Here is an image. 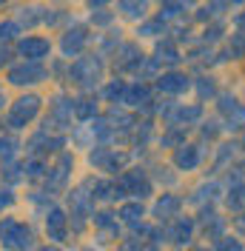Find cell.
Returning a JSON list of instances; mask_svg holds the SVG:
<instances>
[{"instance_id":"1","label":"cell","mask_w":245,"mask_h":251,"mask_svg":"<svg viewBox=\"0 0 245 251\" xmlns=\"http://www.w3.org/2000/svg\"><path fill=\"white\" fill-rule=\"evenodd\" d=\"M100 77H103V60H100V54H83L69 69V80L74 86H80V89H94L100 83Z\"/></svg>"},{"instance_id":"2","label":"cell","mask_w":245,"mask_h":251,"mask_svg":"<svg viewBox=\"0 0 245 251\" xmlns=\"http://www.w3.org/2000/svg\"><path fill=\"white\" fill-rule=\"evenodd\" d=\"M0 243L9 251H26L31 249L34 234H31V228L26 223H20L15 217H3L0 220Z\"/></svg>"},{"instance_id":"3","label":"cell","mask_w":245,"mask_h":251,"mask_svg":"<svg viewBox=\"0 0 245 251\" xmlns=\"http://www.w3.org/2000/svg\"><path fill=\"white\" fill-rule=\"evenodd\" d=\"M125 194L137 197V203L143 197L151 194V180H148V174L143 172V169H131V172H125L114 183V197H125Z\"/></svg>"},{"instance_id":"4","label":"cell","mask_w":245,"mask_h":251,"mask_svg":"<svg viewBox=\"0 0 245 251\" xmlns=\"http://www.w3.org/2000/svg\"><path fill=\"white\" fill-rule=\"evenodd\" d=\"M40 103L43 100L37 94H23L20 100H15L9 109V128H26L40 114Z\"/></svg>"},{"instance_id":"5","label":"cell","mask_w":245,"mask_h":251,"mask_svg":"<svg viewBox=\"0 0 245 251\" xmlns=\"http://www.w3.org/2000/svg\"><path fill=\"white\" fill-rule=\"evenodd\" d=\"M89 186L92 183H83L80 188H74L69 194V203H72V217H74V231H80L86 226V217L92 211V203H94V194H89Z\"/></svg>"},{"instance_id":"6","label":"cell","mask_w":245,"mask_h":251,"mask_svg":"<svg viewBox=\"0 0 245 251\" xmlns=\"http://www.w3.org/2000/svg\"><path fill=\"white\" fill-rule=\"evenodd\" d=\"M46 77L49 72L40 63H23V66H15L9 72V83H15V86H34V83H40Z\"/></svg>"},{"instance_id":"7","label":"cell","mask_w":245,"mask_h":251,"mask_svg":"<svg viewBox=\"0 0 245 251\" xmlns=\"http://www.w3.org/2000/svg\"><path fill=\"white\" fill-rule=\"evenodd\" d=\"M94 169H103V172H120L122 166L128 163V154H120L114 149H94L89 154Z\"/></svg>"},{"instance_id":"8","label":"cell","mask_w":245,"mask_h":251,"mask_svg":"<svg viewBox=\"0 0 245 251\" xmlns=\"http://www.w3.org/2000/svg\"><path fill=\"white\" fill-rule=\"evenodd\" d=\"M49 51H51V43L46 37H23L17 43V54L26 57V63H40Z\"/></svg>"},{"instance_id":"9","label":"cell","mask_w":245,"mask_h":251,"mask_svg":"<svg viewBox=\"0 0 245 251\" xmlns=\"http://www.w3.org/2000/svg\"><path fill=\"white\" fill-rule=\"evenodd\" d=\"M86 43H89V29H86V26H72V29L63 34L60 51L66 57H77V54L86 49Z\"/></svg>"},{"instance_id":"10","label":"cell","mask_w":245,"mask_h":251,"mask_svg":"<svg viewBox=\"0 0 245 251\" xmlns=\"http://www.w3.org/2000/svg\"><path fill=\"white\" fill-rule=\"evenodd\" d=\"M143 60H146V54H143L134 43H125V46H120V51H117L114 69H117V72H140V69H143Z\"/></svg>"},{"instance_id":"11","label":"cell","mask_w":245,"mask_h":251,"mask_svg":"<svg viewBox=\"0 0 245 251\" xmlns=\"http://www.w3.org/2000/svg\"><path fill=\"white\" fill-rule=\"evenodd\" d=\"M220 111L225 114L228 128H240V126H245V106L234 97V94H222V97H220Z\"/></svg>"},{"instance_id":"12","label":"cell","mask_w":245,"mask_h":251,"mask_svg":"<svg viewBox=\"0 0 245 251\" xmlns=\"http://www.w3.org/2000/svg\"><path fill=\"white\" fill-rule=\"evenodd\" d=\"M157 89L163 94H183L191 89V77L183 72H169V75H160L157 77Z\"/></svg>"},{"instance_id":"13","label":"cell","mask_w":245,"mask_h":251,"mask_svg":"<svg viewBox=\"0 0 245 251\" xmlns=\"http://www.w3.org/2000/svg\"><path fill=\"white\" fill-rule=\"evenodd\" d=\"M199 160H202V151H199V146H177L174 149V166L180 169V172H194L199 166Z\"/></svg>"},{"instance_id":"14","label":"cell","mask_w":245,"mask_h":251,"mask_svg":"<svg viewBox=\"0 0 245 251\" xmlns=\"http://www.w3.org/2000/svg\"><path fill=\"white\" fill-rule=\"evenodd\" d=\"M66 226H69L66 211H63V208H49L46 211V234H49V240L63 243V240H66Z\"/></svg>"},{"instance_id":"15","label":"cell","mask_w":245,"mask_h":251,"mask_svg":"<svg viewBox=\"0 0 245 251\" xmlns=\"http://www.w3.org/2000/svg\"><path fill=\"white\" fill-rule=\"evenodd\" d=\"M72 114H74V100H66V97H60V100L51 106V117L46 120V126L51 123V128H69V123H72Z\"/></svg>"},{"instance_id":"16","label":"cell","mask_w":245,"mask_h":251,"mask_svg":"<svg viewBox=\"0 0 245 251\" xmlns=\"http://www.w3.org/2000/svg\"><path fill=\"white\" fill-rule=\"evenodd\" d=\"M72 166H74V160L69 154H63L60 160H57V166L49 172L46 177V186L51 188V191H57V188H63L66 183H69V172H72Z\"/></svg>"},{"instance_id":"17","label":"cell","mask_w":245,"mask_h":251,"mask_svg":"<svg viewBox=\"0 0 245 251\" xmlns=\"http://www.w3.org/2000/svg\"><path fill=\"white\" fill-rule=\"evenodd\" d=\"M180 205H183V200L177 197V194H163L157 203H154V217L160 220H171V217H177V211H180Z\"/></svg>"},{"instance_id":"18","label":"cell","mask_w":245,"mask_h":251,"mask_svg":"<svg viewBox=\"0 0 245 251\" xmlns=\"http://www.w3.org/2000/svg\"><path fill=\"white\" fill-rule=\"evenodd\" d=\"M122 103H128V106H148L151 103V89L146 86V83H137V86H125V94H122Z\"/></svg>"},{"instance_id":"19","label":"cell","mask_w":245,"mask_h":251,"mask_svg":"<svg viewBox=\"0 0 245 251\" xmlns=\"http://www.w3.org/2000/svg\"><path fill=\"white\" fill-rule=\"evenodd\" d=\"M171 243H177V246H188L191 243V237H194V220L191 217H177V223L171 226Z\"/></svg>"},{"instance_id":"20","label":"cell","mask_w":245,"mask_h":251,"mask_svg":"<svg viewBox=\"0 0 245 251\" xmlns=\"http://www.w3.org/2000/svg\"><path fill=\"white\" fill-rule=\"evenodd\" d=\"M225 205H228L231 211H243V208H245V180H240V177H234V180H231Z\"/></svg>"},{"instance_id":"21","label":"cell","mask_w":245,"mask_h":251,"mask_svg":"<svg viewBox=\"0 0 245 251\" xmlns=\"http://www.w3.org/2000/svg\"><path fill=\"white\" fill-rule=\"evenodd\" d=\"M117 9H120V15L128 17V20H143L146 12H148V0H120Z\"/></svg>"},{"instance_id":"22","label":"cell","mask_w":245,"mask_h":251,"mask_svg":"<svg viewBox=\"0 0 245 251\" xmlns=\"http://www.w3.org/2000/svg\"><path fill=\"white\" fill-rule=\"evenodd\" d=\"M191 6H197V0H163V6H160V20L166 23V20L177 17L180 12L191 9Z\"/></svg>"},{"instance_id":"23","label":"cell","mask_w":245,"mask_h":251,"mask_svg":"<svg viewBox=\"0 0 245 251\" xmlns=\"http://www.w3.org/2000/svg\"><path fill=\"white\" fill-rule=\"evenodd\" d=\"M169 117L177 126H183V123L188 126V123H194V120H199V117H202V106H180V109L169 111Z\"/></svg>"},{"instance_id":"24","label":"cell","mask_w":245,"mask_h":251,"mask_svg":"<svg viewBox=\"0 0 245 251\" xmlns=\"http://www.w3.org/2000/svg\"><path fill=\"white\" fill-rule=\"evenodd\" d=\"M160 246V234L151 231V240H140V237H131V240H125L120 246V251H157Z\"/></svg>"},{"instance_id":"25","label":"cell","mask_w":245,"mask_h":251,"mask_svg":"<svg viewBox=\"0 0 245 251\" xmlns=\"http://www.w3.org/2000/svg\"><path fill=\"white\" fill-rule=\"evenodd\" d=\"M180 60H183V54H180V49L174 46V40H163V43L157 46V63H169V66H177Z\"/></svg>"},{"instance_id":"26","label":"cell","mask_w":245,"mask_h":251,"mask_svg":"<svg viewBox=\"0 0 245 251\" xmlns=\"http://www.w3.org/2000/svg\"><path fill=\"white\" fill-rule=\"evenodd\" d=\"M120 220L131 228H140V220H143V205L140 203H125L120 208Z\"/></svg>"},{"instance_id":"27","label":"cell","mask_w":245,"mask_h":251,"mask_svg":"<svg viewBox=\"0 0 245 251\" xmlns=\"http://www.w3.org/2000/svg\"><path fill=\"white\" fill-rule=\"evenodd\" d=\"M94 114H97V103H94L92 97H80V100H74V117L77 120H92Z\"/></svg>"},{"instance_id":"28","label":"cell","mask_w":245,"mask_h":251,"mask_svg":"<svg viewBox=\"0 0 245 251\" xmlns=\"http://www.w3.org/2000/svg\"><path fill=\"white\" fill-rule=\"evenodd\" d=\"M92 220H94V226H97V228H103V231H111V234H117V231H120V223H117V217H114L111 211H97Z\"/></svg>"},{"instance_id":"29","label":"cell","mask_w":245,"mask_h":251,"mask_svg":"<svg viewBox=\"0 0 245 251\" xmlns=\"http://www.w3.org/2000/svg\"><path fill=\"white\" fill-rule=\"evenodd\" d=\"M46 9H20V23H26V26H34V23H46ZM17 23V26H20Z\"/></svg>"},{"instance_id":"30","label":"cell","mask_w":245,"mask_h":251,"mask_svg":"<svg viewBox=\"0 0 245 251\" xmlns=\"http://www.w3.org/2000/svg\"><path fill=\"white\" fill-rule=\"evenodd\" d=\"M160 31H166V23L157 17V20H148V23H143L137 34H140V37H157Z\"/></svg>"},{"instance_id":"31","label":"cell","mask_w":245,"mask_h":251,"mask_svg":"<svg viewBox=\"0 0 245 251\" xmlns=\"http://www.w3.org/2000/svg\"><path fill=\"white\" fill-rule=\"evenodd\" d=\"M122 94H125V83L122 80H111L106 89H103V97L106 100H122Z\"/></svg>"},{"instance_id":"32","label":"cell","mask_w":245,"mask_h":251,"mask_svg":"<svg viewBox=\"0 0 245 251\" xmlns=\"http://www.w3.org/2000/svg\"><path fill=\"white\" fill-rule=\"evenodd\" d=\"M17 31H20V26H17L15 20H3V23H0V46H3V43H9Z\"/></svg>"},{"instance_id":"33","label":"cell","mask_w":245,"mask_h":251,"mask_svg":"<svg viewBox=\"0 0 245 251\" xmlns=\"http://www.w3.org/2000/svg\"><path fill=\"white\" fill-rule=\"evenodd\" d=\"M214 251H243V243L234 240V237H217Z\"/></svg>"},{"instance_id":"34","label":"cell","mask_w":245,"mask_h":251,"mask_svg":"<svg viewBox=\"0 0 245 251\" xmlns=\"http://www.w3.org/2000/svg\"><path fill=\"white\" fill-rule=\"evenodd\" d=\"M94 197H97V200H114V183L97 180V183H94Z\"/></svg>"},{"instance_id":"35","label":"cell","mask_w":245,"mask_h":251,"mask_svg":"<svg viewBox=\"0 0 245 251\" xmlns=\"http://www.w3.org/2000/svg\"><path fill=\"white\" fill-rule=\"evenodd\" d=\"M23 172H26V177H29V180H37V177H43L46 166H43V160H37V157H34V160H29V163H26V169H23Z\"/></svg>"},{"instance_id":"36","label":"cell","mask_w":245,"mask_h":251,"mask_svg":"<svg viewBox=\"0 0 245 251\" xmlns=\"http://www.w3.org/2000/svg\"><path fill=\"white\" fill-rule=\"evenodd\" d=\"M197 92H199V97H214L217 94L214 80L211 77H197Z\"/></svg>"},{"instance_id":"37","label":"cell","mask_w":245,"mask_h":251,"mask_svg":"<svg viewBox=\"0 0 245 251\" xmlns=\"http://www.w3.org/2000/svg\"><path fill=\"white\" fill-rule=\"evenodd\" d=\"M228 54H240V57L245 54V37L243 34H234V40L228 43Z\"/></svg>"},{"instance_id":"38","label":"cell","mask_w":245,"mask_h":251,"mask_svg":"<svg viewBox=\"0 0 245 251\" xmlns=\"http://www.w3.org/2000/svg\"><path fill=\"white\" fill-rule=\"evenodd\" d=\"M12 203H15V194H12V188H3V186H0V214H3V208H9Z\"/></svg>"},{"instance_id":"39","label":"cell","mask_w":245,"mask_h":251,"mask_svg":"<svg viewBox=\"0 0 245 251\" xmlns=\"http://www.w3.org/2000/svg\"><path fill=\"white\" fill-rule=\"evenodd\" d=\"M220 34H222V23H214L211 29H205V34H202V43H214Z\"/></svg>"},{"instance_id":"40","label":"cell","mask_w":245,"mask_h":251,"mask_svg":"<svg viewBox=\"0 0 245 251\" xmlns=\"http://www.w3.org/2000/svg\"><path fill=\"white\" fill-rule=\"evenodd\" d=\"M180 140H185V131L183 128H174V131H169L163 137V146H171V143H180Z\"/></svg>"},{"instance_id":"41","label":"cell","mask_w":245,"mask_h":251,"mask_svg":"<svg viewBox=\"0 0 245 251\" xmlns=\"http://www.w3.org/2000/svg\"><path fill=\"white\" fill-rule=\"evenodd\" d=\"M111 20H114L111 12H94V15H92V23H97V26H108Z\"/></svg>"},{"instance_id":"42","label":"cell","mask_w":245,"mask_h":251,"mask_svg":"<svg viewBox=\"0 0 245 251\" xmlns=\"http://www.w3.org/2000/svg\"><path fill=\"white\" fill-rule=\"evenodd\" d=\"M20 169H17V166H6V180H9V183H17V180H20Z\"/></svg>"},{"instance_id":"43","label":"cell","mask_w":245,"mask_h":251,"mask_svg":"<svg viewBox=\"0 0 245 251\" xmlns=\"http://www.w3.org/2000/svg\"><path fill=\"white\" fill-rule=\"evenodd\" d=\"M9 60H12V49H9V46H0V69H3Z\"/></svg>"},{"instance_id":"44","label":"cell","mask_w":245,"mask_h":251,"mask_svg":"<svg viewBox=\"0 0 245 251\" xmlns=\"http://www.w3.org/2000/svg\"><path fill=\"white\" fill-rule=\"evenodd\" d=\"M12 149H15V143L12 140H0V157H9L12 154Z\"/></svg>"},{"instance_id":"45","label":"cell","mask_w":245,"mask_h":251,"mask_svg":"<svg viewBox=\"0 0 245 251\" xmlns=\"http://www.w3.org/2000/svg\"><path fill=\"white\" fill-rule=\"evenodd\" d=\"M234 23H237V29H240V34L245 37V12H243V15H237V20H234Z\"/></svg>"},{"instance_id":"46","label":"cell","mask_w":245,"mask_h":251,"mask_svg":"<svg viewBox=\"0 0 245 251\" xmlns=\"http://www.w3.org/2000/svg\"><path fill=\"white\" fill-rule=\"evenodd\" d=\"M234 226H237V231H240V234H245V214H240V217L234 220Z\"/></svg>"},{"instance_id":"47","label":"cell","mask_w":245,"mask_h":251,"mask_svg":"<svg viewBox=\"0 0 245 251\" xmlns=\"http://www.w3.org/2000/svg\"><path fill=\"white\" fill-rule=\"evenodd\" d=\"M108 0H89V6H97V9H100V6H106Z\"/></svg>"},{"instance_id":"48","label":"cell","mask_w":245,"mask_h":251,"mask_svg":"<svg viewBox=\"0 0 245 251\" xmlns=\"http://www.w3.org/2000/svg\"><path fill=\"white\" fill-rule=\"evenodd\" d=\"M40 251H57V246H43Z\"/></svg>"},{"instance_id":"49","label":"cell","mask_w":245,"mask_h":251,"mask_svg":"<svg viewBox=\"0 0 245 251\" xmlns=\"http://www.w3.org/2000/svg\"><path fill=\"white\" fill-rule=\"evenodd\" d=\"M0 106H3V89H0Z\"/></svg>"},{"instance_id":"50","label":"cell","mask_w":245,"mask_h":251,"mask_svg":"<svg viewBox=\"0 0 245 251\" xmlns=\"http://www.w3.org/2000/svg\"><path fill=\"white\" fill-rule=\"evenodd\" d=\"M228 3H245V0H228Z\"/></svg>"},{"instance_id":"51","label":"cell","mask_w":245,"mask_h":251,"mask_svg":"<svg viewBox=\"0 0 245 251\" xmlns=\"http://www.w3.org/2000/svg\"><path fill=\"white\" fill-rule=\"evenodd\" d=\"M194 251H208V249H194Z\"/></svg>"},{"instance_id":"52","label":"cell","mask_w":245,"mask_h":251,"mask_svg":"<svg viewBox=\"0 0 245 251\" xmlns=\"http://www.w3.org/2000/svg\"><path fill=\"white\" fill-rule=\"evenodd\" d=\"M3 3H9V0H0V6H3Z\"/></svg>"}]
</instances>
